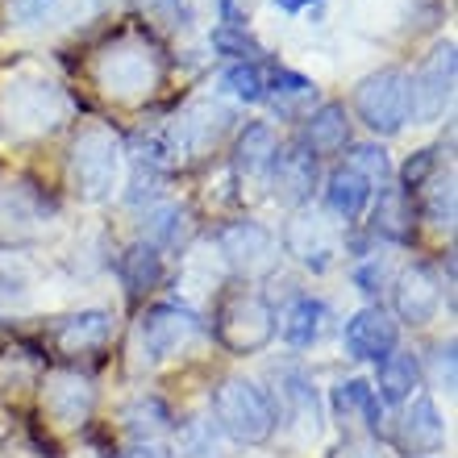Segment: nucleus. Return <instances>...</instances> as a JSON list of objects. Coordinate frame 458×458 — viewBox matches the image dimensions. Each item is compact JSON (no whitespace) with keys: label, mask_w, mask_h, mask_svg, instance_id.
<instances>
[{"label":"nucleus","mask_w":458,"mask_h":458,"mask_svg":"<svg viewBox=\"0 0 458 458\" xmlns=\"http://www.w3.org/2000/svg\"><path fill=\"white\" fill-rule=\"evenodd\" d=\"M326 326H329V309L321 301H313V296L292 301L288 313L279 317V334H284V342H288L292 350H309L313 342H321Z\"/></svg>","instance_id":"nucleus-20"},{"label":"nucleus","mask_w":458,"mask_h":458,"mask_svg":"<svg viewBox=\"0 0 458 458\" xmlns=\"http://www.w3.org/2000/svg\"><path fill=\"white\" fill-rule=\"evenodd\" d=\"M221 88L233 92L238 100H246V105L267 97V80H263V72H259V63H233V67L221 75Z\"/></svg>","instance_id":"nucleus-31"},{"label":"nucleus","mask_w":458,"mask_h":458,"mask_svg":"<svg viewBox=\"0 0 458 458\" xmlns=\"http://www.w3.org/2000/svg\"><path fill=\"white\" fill-rule=\"evenodd\" d=\"M142 346L146 359H167L175 350H183L188 342L200 334V317L183 304H155L150 313L142 317Z\"/></svg>","instance_id":"nucleus-11"},{"label":"nucleus","mask_w":458,"mask_h":458,"mask_svg":"<svg viewBox=\"0 0 458 458\" xmlns=\"http://www.w3.org/2000/svg\"><path fill=\"white\" fill-rule=\"evenodd\" d=\"M442 304V284L425 263H412L396 276V313L404 326H429Z\"/></svg>","instance_id":"nucleus-13"},{"label":"nucleus","mask_w":458,"mask_h":458,"mask_svg":"<svg viewBox=\"0 0 458 458\" xmlns=\"http://www.w3.org/2000/svg\"><path fill=\"white\" fill-rule=\"evenodd\" d=\"M72 113V100L50 80H17L0 97V117L13 133H47L59 130Z\"/></svg>","instance_id":"nucleus-4"},{"label":"nucleus","mask_w":458,"mask_h":458,"mask_svg":"<svg viewBox=\"0 0 458 458\" xmlns=\"http://www.w3.org/2000/svg\"><path fill=\"white\" fill-rule=\"evenodd\" d=\"M158 196V171L142 167L138 163V171H133V192H130V205H142V200H155Z\"/></svg>","instance_id":"nucleus-37"},{"label":"nucleus","mask_w":458,"mask_h":458,"mask_svg":"<svg viewBox=\"0 0 458 458\" xmlns=\"http://www.w3.org/2000/svg\"><path fill=\"white\" fill-rule=\"evenodd\" d=\"M97 88L113 100H146L163 84V55L146 38H117L97 55Z\"/></svg>","instance_id":"nucleus-1"},{"label":"nucleus","mask_w":458,"mask_h":458,"mask_svg":"<svg viewBox=\"0 0 458 458\" xmlns=\"http://www.w3.org/2000/svg\"><path fill=\"white\" fill-rule=\"evenodd\" d=\"M180 454L183 458H221V429L213 417H192L180 425Z\"/></svg>","instance_id":"nucleus-30"},{"label":"nucleus","mask_w":458,"mask_h":458,"mask_svg":"<svg viewBox=\"0 0 458 458\" xmlns=\"http://www.w3.org/2000/svg\"><path fill=\"white\" fill-rule=\"evenodd\" d=\"M271 192L284 200V205H304L317 188V155L309 146H288V150H279L276 163H271Z\"/></svg>","instance_id":"nucleus-14"},{"label":"nucleus","mask_w":458,"mask_h":458,"mask_svg":"<svg viewBox=\"0 0 458 458\" xmlns=\"http://www.w3.org/2000/svg\"><path fill=\"white\" fill-rule=\"evenodd\" d=\"M125 429H130V437L138 442V446H142V442H158V437L171 429L167 404H163V400H155V396L138 400V404L125 412Z\"/></svg>","instance_id":"nucleus-28"},{"label":"nucleus","mask_w":458,"mask_h":458,"mask_svg":"<svg viewBox=\"0 0 458 458\" xmlns=\"http://www.w3.org/2000/svg\"><path fill=\"white\" fill-rule=\"evenodd\" d=\"M217 338H221V346L233 350V354H254V350H263L267 342L276 338V313L267 309L263 296L242 292V296L225 301V309H221Z\"/></svg>","instance_id":"nucleus-6"},{"label":"nucleus","mask_w":458,"mask_h":458,"mask_svg":"<svg viewBox=\"0 0 458 458\" xmlns=\"http://www.w3.org/2000/svg\"><path fill=\"white\" fill-rule=\"evenodd\" d=\"M392 279V254L387 250H375V254H362V263L354 267V284L362 292H379Z\"/></svg>","instance_id":"nucleus-34"},{"label":"nucleus","mask_w":458,"mask_h":458,"mask_svg":"<svg viewBox=\"0 0 458 458\" xmlns=\"http://www.w3.org/2000/svg\"><path fill=\"white\" fill-rule=\"evenodd\" d=\"M313 80H304L296 72H276V109L279 113H292L301 100H313Z\"/></svg>","instance_id":"nucleus-33"},{"label":"nucleus","mask_w":458,"mask_h":458,"mask_svg":"<svg viewBox=\"0 0 458 458\" xmlns=\"http://www.w3.org/2000/svg\"><path fill=\"white\" fill-rule=\"evenodd\" d=\"M217 246H221V259L246 279L271 276L276 263H279L276 233H271L267 225H259V221H229V225H221L217 229Z\"/></svg>","instance_id":"nucleus-7"},{"label":"nucleus","mask_w":458,"mask_h":458,"mask_svg":"<svg viewBox=\"0 0 458 458\" xmlns=\"http://www.w3.org/2000/svg\"><path fill=\"white\" fill-rule=\"evenodd\" d=\"M429 384L442 392H454V342L429 350Z\"/></svg>","instance_id":"nucleus-35"},{"label":"nucleus","mask_w":458,"mask_h":458,"mask_svg":"<svg viewBox=\"0 0 458 458\" xmlns=\"http://www.w3.org/2000/svg\"><path fill=\"white\" fill-rule=\"evenodd\" d=\"M375 384H379L375 396H384L387 404H404V400L412 396V387L421 384V362L412 359V354H396V350H392L387 359H379Z\"/></svg>","instance_id":"nucleus-24"},{"label":"nucleus","mask_w":458,"mask_h":458,"mask_svg":"<svg viewBox=\"0 0 458 458\" xmlns=\"http://www.w3.org/2000/svg\"><path fill=\"white\" fill-rule=\"evenodd\" d=\"M329 458H387V454H384V446H375V442H342Z\"/></svg>","instance_id":"nucleus-39"},{"label":"nucleus","mask_w":458,"mask_h":458,"mask_svg":"<svg viewBox=\"0 0 458 458\" xmlns=\"http://www.w3.org/2000/svg\"><path fill=\"white\" fill-rule=\"evenodd\" d=\"M276 155H279L276 130L263 125V121H254V125L242 130L238 146H233V171H238L242 180H250V183H267Z\"/></svg>","instance_id":"nucleus-18"},{"label":"nucleus","mask_w":458,"mask_h":458,"mask_svg":"<svg viewBox=\"0 0 458 458\" xmlns=\"http://www.w3.org/2000/svg\"><path fill=\"white\" fill-rule=\"evenodd\" d=\"M213 417H217V429L242 446H259L267 437L276 434L279 412L271 404L263 387L254 379H242V375H229L225 384L213 392Z\"/></svg>","instance_id":"nucleus-2"},{"label":"nucleus","mask_w":458,"mask_h":458,"mask_svg":"<svg viewBox=\"0 0 458 458\" xmlns=\"http://www.w3.org/2000/svg\"><path fill=\"white\" fill-rule=\"evenodd\" d=\"M346 133H350V121H346L342 105H321V109H313V117L304 121V142H309V150H317V155L342 150V146H346Z\"/></svg>","instance_id":"nucleus-25"},{"label":"nucleus","mask_w":458,"mask_h":458,"mask_svg":"<svg viewBox=\"0 0 458 458\" xmlns=\"http://www.w3.org/2000/svg\"><path fill=\"white\" fill-rule=\"evenodd\" d=\"M142 13L163 25H175L180 21V0H142Z\"/></svg>","instance_id":"nucleus-38"},{"label":"nucleus","mask_w":458,"mask_h":458,"mask_svg":"<svg viewBox=\"0 0 458 458\" xmlns=\"http://www.w3.org/2000/svg\"><path fill=\"white\" fill-rule=\"evenodd\" d=\"M97 409V387L92 379L72 367H59V371H47L42 379V412L50 417V425H59V429H75V425H84Z\"/></svg>","instance_id":"nucleus-9"},{"label":"nucleus","mask_w":458,"mask_h":458,"mask_svg":"<svg viewBox=\"0 0 458 458\" xmlns=\"http://www.w3.org/2000/svg\"><path fill=\"white\" fill-rule=\"evenodd\" d=\"M371 229L384 233L387 242H409L412 238L409 188H396V183H384V188H379V200H375V208H371Z\"/></svg>","instance_id":"nucleus-21"},{"label":"nucleus","mask_w":458,"mask_h":458,"mask_svg":"<svg viewBox=\"0 0 458 458\" xmlns=\"http://www.w3.org/2000/svg\"><path fill=\"white\" fill-rule=\"evenodd\" d=\"M117 163H121V142L109 125H84L72 142V158H67V171H72V188L80 200L97 205L113 192L117 183Z\"/></svg>","instance_id":"nucleus-3"},{"label":"nucleus","mask_w":458,"mask_h":458,"mask_svg":"<svg viewBox=\"0 0 458 458\" xmlns=\"http://www.w3.org/2000/svg\"><path fill=\"white\" fill-rule=\"evenodd\" d=\"M446 437V425H442V412L429 396H417L400 417V442L412 450V454H434Z\"/></svg>","instance_id":"nucleus-19"},{"label":"nucleus","mask_w":458,"mask_h":458,"mask_svg":"<svg viewBox=\"0 0 458 458\" xmlns=\"http://www.w3.org/2000/svg\"><path fill=\"white\" fill-rule=\"evenodd\" d=\"M454 42H437L434 55L425 59L417 80H409V117L417 121H437L446 113L450 97H454Z\"/></svg>","instance_id":"nucleus-8"},{"label":"nucleus","mask_w":458,"mask_h":458,"mask_svg":"<svg viewBox=\"0 0 458 458\" xmlns=\"http://www.w3.org/2000/svg\"><path fill=\"white\" fill-rule=\"evenodd\" d=\"M396 338L400 329L396 321L379 309V304H367L359 313L346 321V350L350 359H362V362H379L396 350Z\"/></svg>","instance_id":"nucleus-12"},{"label":"nucleus","mask_w":458,"mask_h":458,"mask_svg":"<svg viewBox=\"0 0 458 458\" xmlns=\"http://www.w3.org/2000/svg\"><path fill=\"white\" fill-rule=\"evenodd\" d=\"M113 338V317L105 309H84V313L63 317L55 326V346L63 354H97Z\"/></svg>","instance_id":"nucleus-16"},{"label":"nucleus","mask_w":458,"mask_h":458,"mask_svg":"<svg viewBox=\"0 0 458 458\" xmlns=\"http://www.w3.org/2000/svg\"><path fill=\"white\" fill-rule=\"evenodd\" d=\"M371 183L362 180L359 171L338 167L329 175V188H326V213H334L338 221H354L362 217V208L371 205Z\"/></svg>","instance_id":"nucleus-22"},{"label":"nucleus","mask_w":458,"mask_h":458,"mask_svg":"<svg viewBox=\"0 0 458 458\" xmlns=\"http://www.w3.org/2000/svg\"><path fill=\"white\" fill-rule=\"evenodd\" d=\"M47 217H50V200L30 180H17L0 192V229L25 238V233H38L47 225Z\"/></svg>","instance_id":"nucleus-15"},{"label":"nucleus","mask_w":458,"mask_h":458,"mask_svg":"<svg viewBox=\"0 0 458 458\" xmlns=\"http://www.w3.org/2000/svg\"><path fill=\"white\" fill-rule=\"evenodd\" d=\"M47 4L50 0H13V13L21 21H34V17H47Z\"/></svg>","instance_id":"nucleus-40"},{"label":"nucleus","mask_w":458,"mask_h":458,"mask_svg":"<svg viewBox=\"0 0 458 458\" xmlns=\"http://www.w3.org/2000/svg\"><path fill=\"white\" fill-rule=\"evenodd\" d=\"M279 396H284V409H288L292 425L301 429L304 437L321 434V396H317L313 379L296 367H284L279 371Z\"/></svg>","instance_id":"nucleus-17"},{"label":"nucleus","mask_w":458,"mask_h":458,"mask_svg":"<svg viewBox=\"0 0 458 458\" xmlns=\"http://www.w3.org/2000/svg\"><path fill=\"white\" fill-rule=\"evenodd\" d=\"M284 250L309 271H329L342 254V233L334 229V221L317 217V213H301L284 229Z\"/></svg>","instance_id":"nucleus-10"},{"label":"nucleus","mask_w":458,"mask_h":458,"mask_svg":"<svg viewBox=\"0 0 458 458\" xmlns=\"http://www.w3.org/2000/svg\"><path fill=\"white\" fill-rule=\"evenodd\" d=\"M417 192H421V208L425 217L434 221V225H454V175L450 171H434L429 180L417 183Z\"/></svg>","instance_id":"nucleus-27"},{"label":"nucleus","mask_w":458,"mask_h":458,"mask_svg":"<svg viewBox=\"0 0 458 458\" xmlns=\"http://www.w3.org/2000/svg\"><path fill=\"white\" fill-rule=\"evenodd\" d=\"M163 279V254L150 246V242H138L130 250L121 254V284L133 292V296H142L150 292Z\"/></svg>","instance_id":"nucleus-26"},{"label":"nucleus","mask_w":458,"mask_h":458,"mask_svg":"<svg viewBox=\"0 0 458 458\" xmlns=\"http://www.w3.org/2000/svg\"><path fill=\"white\" fill-rule=\"evenodd\" d=\"M354 109H359L362 125L375 130L379 138L400 133L404 121H409V75L396 72V67L367 75L359 92H354Z\"/></svg>","instance_id":"nucleus-5"},{"label":"nucleus","mask_w":458,"mask_h":458,"mask_svg":"<svg viewBox=\"0 0 458 458\" xmlns=\"http://www.w3.org/2000/svg\"><path fill=\"white\" fill-rule=\"evenodd\" d=\"M334 412H338V421H359L367 429H379V396H375V387L367 379H342L334 387Z\"/></svg>","instance_id":"nucleus-23"},{"label":"nucleus","mask_w":458,"mask_h":458,"mask_svg":"<svg viewBox=\"0 0 458 458\" xmlns=\"http://www.w3.org/2000/svg\"><path fill=\"white\" fill-rule=\"evenodd\" d=\"M130 458H175L167 446H158V442H142V446H133Z\"/></svg>","instance_id":"nucleus-41"},{"label":"nucleus","mask_w":458,"mask_h":458,"mask_svg":"<svg viewBox=\"0 0 458 458\" xmlns=\"http://www.w3.org/2000/svg\"><path fill=\"white\" fill-rule=\"evenodd\" d=\"M276 4H279L284 13H301L304 4H313V0H276Z\"/></svg>","instance_id":"nucleus-42"},{"label":"nucleus","mask_w":458,"mask_h":458,"mask_svg":"<svg viewBox=\"0 0 458 458\" xmlns=\"http://www.w3.org/2000/svg\"><path fill=\"white\" fill-rule=\"evenodd\" d=\"M142 233L150 246H180L183 233H188V213L175 205H163V208H150L142 221Z\"/></svg>","instance_id":"nucleus-29"},{"label":"nucleus","mask_w":458,"mask_h":458,"mask_svg":"<svg viewBox=\"0 0 458 458\" xmlns=\"http://www.w3.org/2000/svg\"><path fill=\"white\" fill-rule=\"evenodd\" d=\"M100 9V0H50L47 13H55L59 21H84Z\"/></svg>","instance_id":"nucleus-36"},{"label":"nucleus","mask_w":458,"mask_h":458,"mask_svg":"<svg viewBox=\"0 0 458 458\" xmlns=\"http://www.w3.org/2000/svg\"><path fill=\"white\" fill-rule=\"evenodd\" d=\"M346 167H350V171H359V175H362L367 183H371V188H375V183L384 188L387 175H392L387 150H384V146H371V142H367V146H354V150H350V158H346Z\"/></svg>","instance_id":"nucleus-32"}]
</instances>
